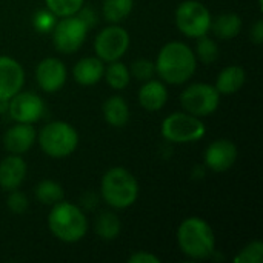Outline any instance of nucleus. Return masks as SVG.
<instances>
[{
  "label": "nucleus",
  "mask_w": 263,
  "mask_h": 263,
  "mask_svg": "<svg viewBox=\"0 0 263 263\" xmlns=\"http://www.w3.org/2000/svg\"><path fill=\"white\" fill-rule=\"evenodd\" d=\"M196 65V55L188 45L182 42H170L160 49L154 66L157 74L166 83L180 85L194 74Z\"/></svg>",
  "instance_id": "nucleus-1"
},
{
  "label": "nucleus",
  "mask_w": 263,
  "mask_h": 263,
  "mask_svg": "<svg viewBox=\"0 0 263 263\" xmlns=\"http://www.w3.org/2000/svg\"><path fill=\"white\" fill-rule=\"evenodd\" d=\"M48 227L59 240L74 243L83 239V236L86 234L88 220L79 206L60 200L52 205L48 217Z\"/></svg>",
  "instance_id": "nucleus-2"
},
{
  "label": "nucleus",
  "mask_w": 263,
  "mask_h": 263,
  "mask_svg": "<svg viewBox=\"0 0 263 263\" xmlns=\"http://www.w3.org/2000/svg\"><path fill=\"white\" fill-rule=\"evenodd\" d=\"M180 250L191 259H206L214 253L216 237L213 228L199 217L183 220L177 230Z\"/></svg>",
  "instance_id": "nucleus-3"
},
{
  "label": "nucleus",
  "mask_w": 263,
  "mask_h": 263,
  "mask_svg": "<svg viewBox=\"0 0 263 263\" xmlns=\"http://www.w3.org/2000/svg\"><path fill=\"white\" fill-rule=\"evenodd\" d=\"M102 196L109 206L125 210L137 200V180L125 168H111L102 179Z\"/></svg>",
  "instance_id": "nucleus-4"
},
{
  "label": "nucleus",
  "mask_w": 263,
  "mask_h": 263,
  "mask_svg": "<svg viewBox=\"0 0 263 263\" xmlns=\"http://www.w3.org/2000/svg\"><path fill=\"white\" fill-rule=\"evenodd\" d=\"M39 143L46 156L62 159L76 151L79 145V134L69 123L52 122L40 131Z\"/></svg>",
  "instance_id": "nucleus-5"
},
{
  "label": "nucleus",
  "mask_w": 263,
  "mask_h": 263,
  "mask_svg": "<svg viewBox=\"0 0 263 263\" xmlns=\"http://www.w3.org/2000/svg\"><path fill=\"white\" fill-rule=\"evenodd\" d=\"M162 136L173 143H190L205 136V125L193 114L174 112L162 122Z\"/></svg>",
  "instance_id": "nucleus-6"
},
{
  "label": "nucleus",
  "mask_w": 263,
  "mask_h": 263,
  "mask_svg": "<svg viewBox=\"0 0 263 263\" xmlns=\"http://www.w3.org/2000/svg\"><path fill=\"white\" fill-rule=\"evenodd\" d=\"M211 14L205 5L197 0H186L176 9L177 28L188 37L199 39L211 28Z\"/></svg>",
  "instance_id": "nucleus-7"
},
{
  "label": "nucleus",
  "mask_w": 263,
  "mask_h": 263,
  "mask_svg": "<svg viewBox=\"0 0 263 263\" xmlns=\"http://www.w3.org/2000/svg\"><path fill=\"white\" fill-rule=\"evenodd\" d=\"M220 102V94L216 86L208 83L190 85L180 96V103L188 114L203 117L213 114Z\"/></svg>",
  "instance_id": "nucleus-8"
},
{
  "label": "nucleus",
  "mask_w": 263,
  "mask_h": 263,
  "mask_svg": "<svg viewBox=\"0 0 263 263\" xmlns=\"http://www.w3.org/2000/svg\"><path fill=\"white\" fill-rule=\"evenodd\" d=\"M88 25L82 17L68 15L54 25L52 40L57 51L71 54L76 52L85 42L88 34Z\"/></svg>",
  "instance_id": "nucleus-9"
},
{
  "label": "nucleus",
  "mask_w": 263,
  "mask_h": 263,
  "mask_svg": "<svg viewBox=\"0 0 263 263\" xmlns=\"http://www.w3.org/2000/svg\"><path fill=\"white\" fill-rule=\"evenodd\" d=\"M129 46V35L128 32L117 26H108L103 31L99 32L94 42V49L96 54L102 62H114L119 60L128 49Z\"/></svg>",
  "instance_id": "nucleus-10"
},
{
  "label": "nucleus",
  "mask_w": 263,
  "mask_h": 263,
  "mask_svg": "<svg viewBox=\"0 0 263 263\" xmlns=\"http://www.w3.org/2000/svg\"><path fill=\"white\" fill-rule=\"evenodd\" d=\"M8 111L11 117L18 123H34L37 122L43 111V100L34 92H17L9 99Z\"/></svg>",
  "instance_id": "nucleus-11"
},
{
  "label": "nucleus",
  "mask_w": 263,
  "mask_h": 263,
  "mask_svg": "<svg viewBox=\"0 0 263 263\" xmlns=\"http://www.w3.org/2000/svg\"><path fill=\"white\" fill-rule=\"evenodd\" d=\"M25 82V72L22 65L8 57L0 55V100H9L15 96Z\"/></svg>",
  "instance_id": "nucleus-12"
},
{
  "label": "nucleus",
  "mask_w": 263,
  "mask_h": 263,
  "mask_svg": "<svg viewBox=\"0 0 263 263\" xmlns=\"http://www.w3.org/2000/svg\"><path fill=\"white\" fill-rule=\"evenodd\" d=\"M237 160V146L227 139H219L213 142L205 151V163L210 170L216 173H223L230 170Z\"/></svg>",
  "instance_id": "nucleus-13"
},
{
  "label": "nucleus",
  "mask_w": 263,
  "mask_h": 263,
  "mask_svg": "<svg viewBox=\"0 0 263 263\" xmlns=\"http://www.w3.org/2000/svg\"><path fill=\"white\" fill-rule=\"evenodd\" d=\"M35 79L39 86L46 92L59 91L66 82V68L63 62L54 57L42 60L35 69Z\"/></svg>",
  "instance_id": "nucleus-14"
},
{
  "label": "nucleus",
  "mask_w": 263,
  "mask_h": 263,
  "mask_svg": "<svg viewBox=\"0 0 263 263\" xmlns=\"http://www.w3.org/2000/svg\"><path fill=\"white\" fill-rule=\"evenodd\" d=\"M26 176V163L18 154H11L0 162V188L5 191L17 190Z\"/></svg>",
  "instance_id": "nucleus-15"
},
{
  "label": "nucleus",
  "mask_w": 263,
  "mask_h": 263,
  "mask_svg": "<svg viewBox=\"0 0 263 263\" xmlns=\"http://www.w3.org/2000/svg\"><path fill=\"white\" fill-rule=\"evenodd\" d=\"M35 140V131L31 123H18L11 126L3 136V145L11 154H23L26 153Z\"/></svg>",
  "instance_id": "nucleus-16"
},
{
  "label": "nucleus",
  "mask_w": 263,
  "mask_h": 263,
  "mask_svg": "<svg viewBox=\"0 0 263 263\" xmlns=\"http://www.w3.org/2000/svg\"><path fill=\"white\" fill-rule=\"evenodd\" d=\"M72 72H74V79L77 83H80L83 86H91V85H96L102 79L105 68H103V62L100 59L85 57L76 63Z\"/></svg>",
  "instance_id": "nucleus-17"
},
{
  "label": "nucleus",
  "mask_w": 263,
  "mask_h": 263,
  "mask_svg": "<svg viewBox=\"0 0 263 263\" xmlns=\"http://www.w3.org/2000/svg\"><path fill=\"white\" fill-rule=\"evenodd\" d=\"M168 99L165 85L159 80H146L139 91V102L148 111H159Z\"/></svg>",
  "instance_id": "nucleus-18"
},
{
  "label": "nucleus",
  "mask_w": 263,
  "mask_h": 263,
  "mask_svg": "<svg viewBox=\"0 0 263 263\" xmlns=\"http://www.w3.org/2000/svg\"><path fill=\"white\" fill-rule=\"evenodd\" d=\"M245 83V71L242 66H237V65H233V66H228L225 68L219 77H217V82H216V89L219 91V94H234L237 92Z\"/></svg>",
  "instance_id": "nucleus-19"
},
{
  "label": "nucleus",
  "mask_w": 263,
  "mask_h": 263,
  "mask_svg": "<svg viewBox=\"0 0 263 263\" xmlns=\"http://www.w3.org/2000/svg\"><path fill=\"white\" fill-rule=\"evenodd\" d=\"M103 117L105 120L116 128H122L129 120V109L123 97L112 96L103 103Z\"/></svg>",
  "instance_id": "nucleus-20"
},
{
  "label": "nucleus",
  "mask_w": 263,
  "mask_h": 263,
  "mask_svg": "<svg viewBox=\"0 0 263 263\" xmlns=\"http://www.w3.org/2000/svg\"><path fill=\"white\" fill-rule=\"evenodd\" d=\"M240 28H242L240 17L234 12H228L219 15L214 22H211L210 29H213V32L219 39H233L240 32Z\"/></svg>",
  "instance_id": "nucleus-21"
},
{
  "label": "nucleus",
  "mask_w": 263,
  "mask_h": 263,
  "mask_svg": "<svg viewBox=\"0 0 263 263\" xmlns=\"http://www.w3.org/2000/svg\"><path fill=\"white\" fill-rule=\"evenodd\" d=\"M96 233L103 240H112L120 233V220L111 211H103L96 219Z\"/></svg>",
  "instance_id": "nucleus-22"
},
{
  "label": "nucleus",
  "mask_w": 263,
  "mask_h": 263,
  "mask_svg": "<svg viewBox=\"0 0 263 263\" xmlns=\"http://www.w3.org/2000/svg\"><path fill=\"white\" fill-rule=\"evenodd\" d=\"M133 5L134 0H103V15L111 23L122 22L131 14Z\"/></svg>",
  "instance_id": "nucleus-23"
},
{
  "label": "nucleus",
  "mask_w": 263,
  "mask_h": 263,
  "mask_svg": "<svg viewBox=\"0 0 263 263\" xmlns=\"http://www.w3.org/2000/svg\"><path fill=\"white\" fill-rule=\"evenodd\" d=\"M63 188L52 180H43L35 186V197L39 202L45 205H55L57 202L63 200Z\"/></svg>",
  "instance_id": "nucleus-24"
},
{
  "label": "nucleus",
  "mask_w": 263,
  "mask_h": 263,
  "mask_svg": "<svg viewBox=\"0 0 263 263\" xmlns=\"http://www.w3.org/2000/svg\"><path fill=\"white\" fill-rule=\"evenodd\" d=\"M103 74L106 77L108 85L111 88H114V89H123L129 83V71H128V68L123 63L117 62V60L111 62V65L106 68V71Z\"/></svg>",
  "instance_id": "nucleus-25"
},
{
  "label": "nucleus",
  "mask_w": 263,
  "mask_h": 263,
  "mask_svg": "<svg viewBox=\"0 0 263 263\" xmlns=\"http://www.w3.org/2000/svg\"><path fill=\"white\" fill-rule=\"evenodd\" d=\"M45 2L48 9L59 17L74 15L83 6V0H45Z\"/></svg>",
  "instance_id": "nucleus-26"
},
{
  "label": "nucleus",
  "mask_w": 263,
  "mask_h": 263,
  "mask_svg": "<svg viewBox=\"0 0 263 263\" xmlns=\"http://www.w3.org/2000/svg\"><path fill=\"white\" fill-rule=\"evenodd\" d=\"M197 55H199V59L203 63L214 62L217 59V55H219V46H217V43L213 39L206 37V34L202 35V37H199V40H197Z\"/></svg>",
  "instance_id": "nucleus-27"
},
{
  "label": "nucleus",
  "mask_w": 263,
  "mask_h": 263,
  "mask_svg": "<svg viewBox=\"0 0 263 263\" xmlns=\"http://www.w3.org/2000/svg\"><path fill=\"white\" fill-rule=\"evenodd\" d=\"M263 260V243L256 240L248 243L240 254L234 257L236 263H260Z\"/></svg>",
  "instance_id": "nucleus-28"
},
{
  "label": "nucleus",
  "mask_w": 263,
  "mask_h": 263,
  "mask_svg": "<svg viewBox=\"0 0 263 263\" xmlns=\"http://www.w3.org/2000/svg\"><path fill=\"white\" fill-rule=\"evenodd\" d=\"M131 71H133L136 79L146 82V80H149L153 77V74L156 71V66H154L153 62H149L146 59H139L131 65Z\"/></svg>",
  "instance_id": "nucleus-29"
},
{
  "label": "nucleus",
  "mask_w": 263,
  "mask_h": 263,
  "mask_svg": "<svg viewBox=\"0 0 263 263\" xmlns=\"http://www.w3.org/2000/svg\"><path fill=\"white\" fill-rule=\"evenodd\" d=\"M9 193H11V194H9V197H8V200H6L8 208H9L12 213H15V214H23V213L28 210V206H29L26 196H25L23 193L17 191V190H12V191H9Z\"/></svg>",
  "instance_id": "nucleus-30"
},
{
  "label": "nucleus",
  "mask_w": 263,
  "mask_h": 263,
  "mask_svg": "<svg viewBox=\"0 0 263 263\" xmlns=\"http://www.w3.org/2000/svg\"><path fill=\"white\" fill-rule=\"evenodd\" d=\"M54 25H55V17L49 9L48 11H39L34 17V26L37 31L48 32L49 29L54 28Z\"/></svg>",
  "instance_id": "nucleus-31"
},
{
  "label": "nucleus",
  "mask_w": 263,
  "mask_h": 263,
  "mask_svg": "<svg viewBox=\"0 0 263 263\" xmlns=\"http://www.w3.org/2000/svg\"><path fill=\"white\" fill-rule=\"evenodd\" d=\"M129 263H160V259L156 257L154 254L151 253H146V251H137L134 253L129 259H128Z\"/></svg>",
  "instance_id": "nucleus-32"
},
{
  "label": "nucleus",
  "mask_w": 263,
  "mask_h": 263,
  "mask_svg": "<svg viewBox=\"0 0 263 263\" xmlns=\"http://www.w3.org/2000/svg\"><path fill=\"white\" fill-rule=\"evenodd\" d=\"M251 40L256 43V45H260L263 42V22L262 20H257L256 25L253 26L251 29Z\"/></svg>",
  "instance_id": "nucleus-33"
},
{
  "label": "nucleus",
  "mask_w": 263,
  "mask_h": 263,
  "mask_svg": "<svg viewBox=\"0 0 263 263\" xmlns=\"http://www.w3.org/2000/svg\"><path fill=\"white\" fill-rule=\"evenodd\" d=\"M3 103H6V100H0V111L6 109V106H8V105H5V106H3Z\"/></svg>",
  "instance_id": "nucleus-34"
},
{
  "label": "nucleus",
  "mask_w": 263,
  "mask_h": 263,
  "mask_svg": "<svg viewBox=\"0 0 263 263\" xmlns=\"http://www.w3.org/2000/svg\"><path fill=\"white\" fill-rule=\"evenodd\" d=\"M259 3H262V0H259Z\"/></svg>",
  "instance_id": "nucleus-35"
}]
</instances>
